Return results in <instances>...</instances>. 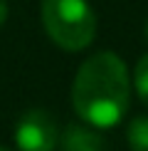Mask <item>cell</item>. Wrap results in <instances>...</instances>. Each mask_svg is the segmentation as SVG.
Wrapping results in <instances>:
<instances>
[{"instance_id": "2", "label": "cell", "mask_w": 148, "mask_h": 151, "mask_svg": "<svg viewBox=\"0 0 148 151\" xmlns=\"http://www.w3.org/2000/svg\"><path fill=\"white\" fill-rule=\"evenodd\" d=\"M42 25L69 52L89 47L96 32V17L86 0H42Z\"/></svg>"}, {"instance_id": "7", "label": "cell", "mask_w": 148, "mask_h": 151, "mask_svg": "<svg viewBox=\"0 0 148 151\" xmlns=\"http://www.w3.org/2000/svg\"><path fill=\"white\" fill-rule=\"evenodd\" d=\"M5 20H8V3H5V0H0V27H3Z\"/></svg>"}, {"instance_id": "4", "label": "cell", "mask_w": 148, "mask_h": 151, "mask_svg": "<svg viewBox=\"0 0 148 151\" xmlns=\"http://www.w3.org/2000/svg\"><path fill=\"white\" fill-rule=\"evenodd\" d=\"M62 151H104V139L89 127L69 124L62 134Z\"/></svg>"}, {"instance_id": "9", "label": "cell", "mask_w": 148, "mask_h": 151, "mask_svg": "<svg viewBox=\"0 0 148 151\" xmlns=\"http://www.w3.org/2000/svg\"><path fill=\"white\" fill-rule=\"evenodd\" d=\"M146 37H148V20H146Z\"/></svg>"}, {"instance_id": "3", "label": "cell", "mask_w": 148, "mask_h": 151, "mask_svg": "<svg viewBox=\"0 0 148 151\" xmlns=\"http://www.w3.org/2000/svg\"><path fill=\"white\" fill-rule=\"evenodd\" d=\"M15 141L20 151H54L59 144V129L47 111L32 109L17 122Z\"/></svg>"}, {"instance_id": "6", "label": "cell", "mask_w": 148, "mask_h": 151, "mask_svg": "<svg viewBox=\"0 0 148 151\" xmlns=\"http://www.w3.org/2000/svg\"><path fill=\"white\" fill-rule=\"evenodd\" d=\"M133 87L138 92V99L148 106V55L138 60L136 65V72H133Z\"/></svg>"}, {"instance_id": "8", "label": "cell", "mask_w": 148, "mask_h": 151, "mask_svg": "<svg viewBox=\"0 0 148 151\" xmlns=\"http://www.w3.org/2000/svg\"><path fill=\"white\" fill-rule=\"evenodd\" d=\"M0 151H12V149H8V146H0Z\"/></svg>"}, {"instance_id": "5", "label": "cell", "mask_w": 148, "mask_h": 151, "mask_svg": "<svg viewBox=\"0 0 148 151\" xmlns=\"http://www.w3.org/2000/svg\"><path fill=\"white\" fill-rule=\"evenodd\" d=\"M128 146H131V151H148V116H138L131 122Z\"/></svg>"}, {"instance_id": "1", "label": "cell", "mask_w": 148, "mask_h": 151, "mask_svg": "<svg viewBox=\"0 0 148 151\" xmlns=\"http://www.w3.org/2000/svg\"><path fill=\"white\" fill-rule=\"evenodd\" d=\"M128 72L114 52H99L79 67L72 87L77 114L91 127H114L128 109Z\"/></svg>"}]
</instances>
